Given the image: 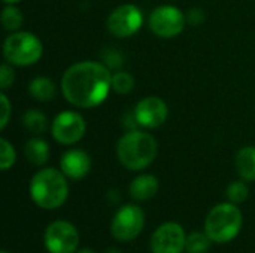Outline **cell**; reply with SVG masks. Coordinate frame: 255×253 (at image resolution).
Instances as JSON below:
<instances>
[{
  "instance_id": "6da1fadb",
  "label": "cell",
  "mask_w": 255,
  "mask_h": 253,
  "mask_svg": "<svg viewBox=\"0 0 255 253\" xmlns=\"http://www.w3.org/2000/svg\"><path fill=\"white\" fill-rule=\"evenodd\" d=\"M112 91V73L97 61L72 64L61 78V92L75 107L91 109L100 106Z\"/></svg>"
},
{
  "instance_id": "7a4b0ae2",
  "label": "cell",
  "mask_w": 255,
  "mask_h": 253,
  "mask_svg": "<svg viewBox=\"0 0 255 253\" xmlns=\"http://www.w3.org/2000/svg\"><path fill=\"white\" fill-rule=\"evenodd\" d=\"M31 201L43 210L61 207L69 197V182L61 170L54 167L40 169L30 180L28 186Z\"/></svg>"
},
{
  "instance_id": "3957f363",
  "label": "cell",
  "mask_w": 255,
  "mask_h": 253,
  "mask_svg": "<svg viewBox=\"0 0 255 253\" xmlns=\"http://www.w3.org/2000/svg\"><path fill=\"white\" fill-rule=\"evenodd\" d=\"M117 158L130 171H140L149 167L158 154V143L154 136L140 130L126 133L117 142Z\"/></svg>"
},
{
  "instance_id": "277c9868",
  "label": "cell",
  "mask_w": 255,
  "mask_h": 253,
  "mask_svg": "<svg viewBox=\"0 0 255 253\" xmlns=\"http://www.w3.org/2000/svg\"><path fill=\"white\" fill-rule=\"evenodd\" d=\"M244 225V215L238 204L220 203L212 207L205 219V233L214 243L223 245L235 240Z\"/></svg>"
},
{
  "instance_id": "5b68a950",
  "label": "cell",
  "mask_w": 255,
  "mask_h": 253,
  "mask_svg": "<svg viewBox=\"0 0 255 253\" xmlns=\"http://www.w3.org/2000/svg\"><path fill=\"white\" fill-rule=\"evenodd\" d=\"M43 54V45L40 39L30 31H13L3 43L4 60L18 67H27L36 64Z\"/></svg>"
},
{
  "instance_id": "8992f818",
  "label": "cell",
  "mask_w": 255,
  "mask_h": 253,
  "mask_svg": "<svg viewBox=\"0 0 255 253\" xmlns=\"http://www.w3.org/2000/svg\"><path fill=\"white\" fill-rule=\"evenodd\" d=\"M145 228V213L137 204H124L111 222V234L117 242L128 243L140 236Z\"/></svg>"
},
{
  "instance_id": "52a82bcc",
  "label": "cell",
  "mask_w": 255,
  "mask_h": 253,
  "mask_svg": "<svg viewBox=\"0 0 255 253\" xmlns=\"http://www.w3.org/2000/svg\"><path fill=\"white\" fill-rule=\"evenodd\" d=\"M187 16L184 12L172 4H163L151 10L148 25L151 31L161 39H173L185 28Z\"/></svg>"
},
{
  "instance_id": "ba28073f",
  "label": "cell",
  "mask_w": 255,
  "mask_h": 253,
  "mask_svg": "<svg viewBox=\"0 0 255 253\" xmlns=\"http://www.w3.org/2000/svg\"><path fill=\"white\" fill-rule=\"evenodd\" d=\"M79 233L69 221H54L43 233V246L48 253H76L79 246Z\"/></svg>"
},
{
  "instance_id": "9c48e42d",
  "label": "cell",
  "mask_w": 255,
  "mask_h": 253,
  "mask_svg": "<svg viewBox=\"0 0 255 253\" xmlns=\"http://www.w3.org/2000/svg\"><path fill=\"white\" fill-rule=\"evenodd\" d=\"M87 131V124L82 115L73 110L60 112L52 124H51V134L54 140L60 145L70 146L82 140Z\"/></svg>"
},
{
  "instance_id": "30bf717a",
  "label": "cell",
  "mask_w": 255,
  "mask_h": 253,
  "mask_svg": "<svg viewBox=\"0 0 255 253\" xmlns=\"http://www.w3.org/2000/svg\"><path fill=\"white\" fill-rule=\"evenodd\" d=\"M143 24V13L136 4H121L115 7L106 19L109 33L115 37H130L136 34Z\"/></svg>"
},
{
  "instance_id": "8fae6325",
  "label": "cell",
  "mask_w": 255,
  "mask_h": 253,
  "mask_svg": "<svg viewBox=\"0 0 255 253\" xmlns=\"http://www.w3.org/2000/svg\"><path fill=\"white\" fill-rule=\"evenodd\" d=\"M187 234L178 222L161 224L151 236V253H182L185 251Z\"/></svg>"
},
{
  "instance_id": "7c38bea8",
  "label": "cell",
  "mask_w": 255,
  "mask_h": 253,
  "mask_svg": "<svg viewBox=\"0 0 255 253\" xmlns=\"http://www.w3.org/2000/svg\"><path fill=\"white\" fill-rule=\"evenodd\" d=\"M169 107L167 103L155 95L142 98L133 110L134 121L143 128H158L167 121Z\"/></svg>"
},
{
  "instance_id": "4fadbf2b",
  "label": "cell",
  "mask_w": 255,
  "mask_h": 253,
  "mask_svg": "<svg viewBox=\"0 0 255 253\" xmlns=\"http://www.w3.org/2000/svg\"><path fill=\"white\" fill-rule=\"evenodd\" d=\"M60 170L67 179L81 180L87 177L91 170V158L82 149H69L60 158Z\"/></svg>"
},
{
  "instance_id": "5bb4252c",
  "label": "cell",
  "mask_w": 255,
  "mask_h": 253,
  "mask_svg": "<svg viewBox=\"0 0 255 253\" xmlns=\"http://www.w3.org/2000/svg\"><path fill=\"white\" fill-rule=\"evenodd\" d=\"M160 182L154 174H139L128 185V194L136 201H148L157 195Z\"/></svg>"
},
{
  "instance_id": "9a60e30c",
  "label": "cell",
  "mask_w": 255,
  "mask_h": 253,
  "mask_svg": "<svg viewBox=\"0 0 255 253\" xmlns=\"http://www.w3.org/2000/svg\"><path fill=\"white\" fill-rule=\"evenodd\" d=\"M24 155L31 166L42 167L49 160V145L43 139L33 137L24 145Z\"/></svg>"
},
{
  "instance_id": "2e32d148",
  "label": "cell",
  "mask_w": 255,
  "mask_h": 253,
  "mask_svg": "<svg viewBox=\"0 0 255 253\" xmlns=\"http://www.w3.org/2000/svg\"><path fill=\"white\" fill-rule=\"evenodd\" d=\"M236 171L241 179L255 182V146H245L236 155Z\"/></svg>"
},
{
  "instance_id": "e0dca14e",
  "label": "cell",
  "mask_w": 255,
  "mask_h": 253,
  "mask_svg": "<svg viewBox=\"0 0 255 253\" xmlns=\"http://www.w3.org/2000/svg\"><path fill=\"white\" fill-rule=\"evenodd\" d=\"M28 94L40 103H46L54 100L55 94H57V86L55 84L45 76H37L33 78L28 84Z\"/></svg>"
},
{
  "instance_id": "ac0fdd59",
  "label": "cell",
  "mask_w": 255,
  "mask_h": 253,
  "mask_svg": "<svg viewBox=\"0 0 255 253\" xmlns=\"http://www.w3.org/2000/svg\"><path fill=\"white\" fill-rule=\"evenodd\" d=\"M22 125L31 134H43L48 128V119L43 112L37 109H28L22 115Z\"/></svg>"
},
{
  "instance_id": "d6986e66",
  "label": "cell",
  "mask_w": 255,
  "mask_h": 253,
  "mask_svg": "<svg viewBox=\"0 0 255 253\" xmlns=\"http://www.w3.org/2000/svg\"><path fill=\"white\" fill-rule=\"evenodd\" d=\"M214 242L205 231H194L187 236L185 252L187 253H206L211 249Z\"/></svg>"
},
{
  "instance_id": "ffe728a7",
  "label": "cell",
  "mask_w": 255,
  "mask_h": 253,
  "mask_svg": "<svg viewBox=\"0 0 255 253\" xmlns=\"http://www.w3.org/2000/svg\"><path fill=\"white\" fill-rule=\"evenodd\" d=\"M24 22L22 12L15 4H6L1 10V24L7 31H18Z\"/></svg>"
},
{
  "instance_id": "44dd1931",
  "label": "cell",
  "mask_w": 255,
  "mask_h": 253,
  "mask_svg": "<svg viewBox=\"0 0 255 253\" xmlns=\"http://www.w3.org/2000/svg\"><path fill=\"white\" fill-rule=\"evenodd\" d=\"M226 195L227 200L233 204H242L247 201L248 195H250V188L247 185V180H235L232 182L227 189H226Z\"/></svg>"
},
{
  "instance_id": "7402d4cb",
  "label": "cell",
  "mask_w": 255,
  "mask_h": 253,
  "mask_svg": "<svg viewBox=\"0 0 255 253\" xmlns=\"http://www.w3.org/2000/svg\"><path fill=\"white\" fill-rule=\"evenodd\" d=\"M134 88V78L127 72H117L112 75V91L121 95L128 94Z\"/></svg>"
},
{
  "instance_id": "603a6c76",
  "label": "cell",
  "mask_w": 255,
  "mask_h": 253,
  "mask_svg": "<svg viewBox=\"0 0 255 253\" xmlns=\"http://www.w3.org/2000/svg\"><path fill=\"white\" fill-rule=\"evenodd\" d=\"M16 163V152L10 142L6 139H0V169L7 171Z\"/></svg>"
},
{
  "instance_id": "cb8c5ba5",
  "label": "cell",
  "mask_w": 255,
  "mask_h": 253,
  "mask_svg": "<svg viewBox=\"0 0 255 253\" xmlns=\"http://www.w3.org/2000/svg\"><path fill=\"white\" fill-rule=\"evenodd\" d=\"M15 82V72L12 69V64L3 63L0 67V88L1 91L10 88Z\"/></svg>"
},
{
  "instance_id": "d4e9b609",
  "label": "cell",
  "mask_w": 255,
  "mask_h": 253,
  "mask_svg": "<svg viewBox=\"0 0 255 253\" xmlns=\"http://www.w3.org/2000/svg\"><path fill=\"white\" fill-rule=\"evenodd\" d=\"M0 101H1V118H0V130H4L7 122H9V118H10V101L7 98V95L4 92L0 94Z\"/></svg>"
},
{
  "instance_id": "484cf974",
  "label": "cell",
  "mask_w": 255,
  "mask_h": 253,
  "mask_svg": "<svg viewBox=\"0 0 255 253\" xmlns=\"http://www.w3.org/2000/svg\"><path fill=\"white\" fill-rule=\"evenodd\" d=\"M188 19H190L194 25L200 24V22L205 19L203 10H200V9H191V10L188 12Z\"/></svg>"
},
{
  "instance_id": "4316f807",
  "label": "cell",
  "mask_w": 255,
  "mask_h": 253,
  "mask_svg": "<svg viewBox=\"0 0 255 253\" xmlns=\"http://www.w3.org/2000/svg\"><path fill=\"white\" fill-rule=\"evenodd\" d=\"M76 253H97V252H94L93 249H88V248H82V249L76 251Z\"/></svg>"
},
{
  "instance_id": "83f0119b",
  "label": "cell",
  "mask_w": 255,
  "mask_h": 253,
  "mask_svg": "<svg viewBox=\"0 0 255 253\" xmlns=\"http://www.w3.org/2000/svg\"><path fill=\"white\" fill-rule=\"evenodd\" d=\"M103 253H123V251H120V249H117V248H111V249L105 251Z\"/></svg>"
},
{
  "instance_id": "f1b7e54d",
  "label": "cell",
  "mask_w": 255,
  "mask_h": 253,
  "mask_svg": "<svg viewBox=\"0 0 255 253\" xmlns=\"http://www.w3.org/2000/svg\"><path fill=\"white\" fill-rule=\"evenodd\" d=\"M6 4H15V3H18V1H21V0H3Z\"/></svg>"
},
{
  "instance_id": "f546056e",
  "label": "cell",
  "mask_w": 255,
  "mask_h": 253,
  "mask_svg": "<svg viewBox=\"0 0 255 253\" xmlns=\"http://www.w3.org/2000/svg\"><path fill=\"white\" fill-rule=\"evenodd\" d=\"M1 253H9V252H7V251H3V252H1Z\"/></svg>"
}]
</instances>
